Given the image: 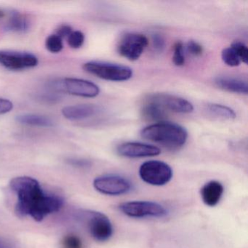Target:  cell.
<instances>
[{
  "label": "cell",
  "instance_id": "cell-24",
  "mask_svg": "<svg viewBox=\"0 0 248 248\" xmlns=\"http://www.w3.org/2000/svg\"><path fill=\"white\" fill-rule=\"evenodd\" d=\"M231 47L234 50L237 55L241 62L248 63V49L243 43L240 41H234L232 43Z\"/></svg>",
  "mask_w": 248,
  "mask_h": 248
},
{
  "label": "cell",
  "instance_id": "cell-29",
  "mask_svg": "<svg viewBox=\"0 0 248 248\" xmlns=\"http://www.w3.org/2000/svg\"><path fill=\"white\" fill-rule=\"evenodd\" d=\"M14 108V104L10 100L0 98V115L11 111Z\"/></svg>",
  "mask_w": 248,
  "mask_h": 248
},
{
  "label": "cell",
  "instance_id": "cell-10",
  "mask_svg": "<svg viewBox=\"0 0 248 248\" xmlns=\"http://www.w3.org/2000/svg\"><path fill=\"white\" fill-rule=\"evenodd\" d=\"M63 92L84 98H95L100 93L99 87L96 84L78 78H65L63 79Z\"/></svg>",
  "mask_w": 248,
  "mask_h": 248
},
{
  "label": "cell",
  "instance_id": "cell-1",
  "mask_svg": "<svg viewBox=\"0 0 248 248\" xmlns=\"http://www.w3.org/2000/svg\"><path fill=\"white\" fill-rule=\"evenodd\" d=\"M10 186L17 197L16 213L19 217L29 216L36 221H41L59 211L63 205L62 197L45 192L40 183L31 177L13 178Z\"/></svg>",
  "mask_w": 248,
  "mask_h": 248
},
{
  "label": "cell",
  "instance_id": "cell-6",
  "mask_svg": "<svg viewBox=\"0 0 248 248\" xmlns=\"http://www.w3.org/2000/svg\"><path fill=\"white\" fill-rule=\"evenodd\" d=\"M82 217L85 220L91 236L98 242H106L112 236L114 229L109 218L104 213L85 211Z\"/></svg>",
  "mask_w": 248,
  "mask_h": 248
},
{
  "label": "cell",
  "instance_id": "cell-26",
  "mask_svg": "<svg viewBox=\"0 0 248 248\" xmlns=\"http://www.w3.org/2000/svg\"><path fill=\"white\" fill-rule=\"evenodd\" d=\"M187 50L190 54L194 56H200L203 53V47L197 42L190 40L186 46Z\"/></svg>",
  "mask_w": 248,
  "mask_h": 248
},
{
  "label": "cell",
  "instance_id": "cell-2",
  "mask_svg": "<svg viewBox=\"0 0 248 248\" xmlns=\"http://www.w3.org/2000/svg\"><path fill=\"white\" fill-rule=\"evenodd\" d=\"M140 136L149 141L158 143L170 150H178L188 139L187 130L180 124L170 122H159L144 127Z\"/></svg>",
  "mask_w": 248,
  "mask_h": 248
},
{
  "label": "cell",
  "instance_id": "cell-11",
  "mask_svg": "<svg viewBox=\"0 0 248 248\" xmlns=\"http://www.w3.org/2000/svg\"><path fill=\"white\" fill-rule=\"evenodd\" d=\"M148 100L159 104L166 111L169 110L181 114H189L194 111V107L191 102L176 95L162 93L153 94L149 97Z\"/></svg>",
  "mask_w": 248,
  "mask_h": 248
},
{
  "label": "cell",
  "instance_id": "cell-3",
  "mask_svg": "<svg viewBox=\"0 0 248 248\" xmlns=\"http://www.w3.org/2000/svg\"><path fill=\"white\" fill-rule=\"evenodd\" d=\"M83 69L100 79L112 82H124L131 79L133 69L124 65L102 62H89L83 65Z\"/></svg>",
  "mask_w": 248,
  "mask_h": 248
},
{
  "label": "cell",
  "instance_id": "cell-14",
  "mask_svg": "<svg viewBox=\"0 0 248 248\" xmlns=\"http://www.w3.org/2000/svg\"><path fill=\"white\" fill-rule=\"evenodd\" d=\"M224 188L221 183L217 181L207 182L201 188L202 200L209 207H215L218 204L223 196Z\"/></svg>",
  "mask_w": 248,
  "mask_h": 248
},
{
  "label": "cell",
  "instance_id": "cell-23",
  "mask_svg": "<svg viewBox=\"0 0 248 248\" xmlns=\"http://www.w3.org/2000/svg\"><path fill=\"white\" fill-rule=\"evenodd\" d=\"M172 62L177 66H182L185 64L186 59L184 54V44L182 42H177L174 46Z\"/></svg>",
  "mask_w": 248,
  "mask_h": 248
},
{
  "label": "cell",
  "instance_id": "cell-4",
  "mask_svg": "<svg viewBox=\"0 0 248 248\" xmlns=\"http://www.w3.org/2000/svg\"><path fill=\"white\" fill-rule=\"evenodd\" d=\"M139 175L142 181L152 186L166 185L173 176L172 168L166 162L149 160L143 162L139 168Z\"/></svg>",
  "mask_w": 248,
  "mask_h": 248
},
{
  "label": "cell",
  "instance_id": "cell-27",
  "mask_svg": "<svg viewBox=\"0 0 248 248\" xmlns=\"http://www.w3.org/2000/svg\"><path fill=\"white\" fill-rule=\"evenodd\" d=\"M69 165L78 168H88L91 167V162L88 159L70 158L66 160Z\"/></svg>",
  "mask_w": 248,
  "mask_h": 248
},
{
  "label": "cell",
  "instance_id": "cell-7",
  "mask_svg": "<svg viewBox=\"0 0 248 248\" xmlns=\"http://www.w3.org/2000/svg\"><path fill=\"white\" fill-rule=\"evenodd\" d=\"M93 186L98 192L109 196L123 195L132 189V184L128 179L111 174L97 177L94 180Z\"/></svg>",
  "mask_w": 248,
  "mask_h": 248
},
{
  "label": "cell",
  "instance_id": "cell-16",
  "mask_svg": "<svg viewBox=\"0 0 248 248\" xmlns=\"http://www.w3.org/2000/svg\"><path fill=\"white\" fill-rule=\"evenodd\" d=\"M16 121L20 124L34 127H50L54 126V122L51 118L41 114H21L17 116Z\"/></svg>",
  "mask_w": 248,
  "mask_h": 248
},
{
  "label": "cell",
  "instance_id": "cell-20",
  "mask_svg": "<svg viewBox=\"0 0 248 248\" xmlns=\"http://www.w3.org/2000/svg\"><path fill=\"white\" fill-rule=\"evenodd\" d=\"M46 47L50 53H60L63 48V40L57 34H51L46 39Z\"/></svg>",
  "mask_w": 248,
  "mask_h": 248
},
{
  "label": "cell",
  "instance_id": "cell-28",
  "mask_svg": "<svg viewBox=\"0 0 248 248\" xmlns=\"http://www.w3.org/2000/svg\"><path fill=\"white\" fill-rule=\"evenodd\" d=\"M152 43L154 48L157 52H162L165 48V42L160 34H155L152 36Z\"/></svg>",
  "mask_w": 248,
  "mask_h": 248
},
{
  "label": "cell",
  "instance_id": "cell-21",
  "mask_svg": "<svg viewBox=\"0 0 248 248\" xmlns=\"http://www.w3.org/2000/svg\"><path fill=\"white\" fill-rule=\"evenodd\" d=\"M221 58L223 62L231 67H236L240 65V59L231 47H226L222 50Z\"/></svg>",
  "mask_w": 248,
  "mask_h": 248
},
{
  "label": "cell",
  "instance_id": "cell-22",
  "mask_svg": "<svg viewBox=\"0 0 248 248\" xmlns=\"http://www.w3.org/2000/svg\"><path fill=\"white\" fill-rule=\"evenodd\" d=\"M85 34L81 31H73L67 37V43L69 47L73 49H79L85 43Z\"/></svg>",
  "mask_w": 248,
  "mask_h": 248
},
{
  "label": "cell",
  "instance_id": "cell-13",
  "mask_svg": "<svg viewBox=\"0 0 248 248\" xmlns=\"http://www.w3.org/2000/svg\"><path fill=\"white\" fill-rule=\"evenodd\" d=\"M101 108L94 104L68 106L62 109L63 117L71 121H79L94 117L101 113Z\"/></svg>",
  "mask_w": 248,
  "mask_h": 248
},
{
  "label": "cell",
  "instance_id": "cell-17",
  "mask_svg": "<svg viewBox=\"0 0 248 248\" xmlns=\"http://www.w3.org/2000/svg\"><path fill=\"white\" fill-rule=\"evenodd\" d=\"M143 117L148 120L159 122H163L168 117L166 110L162 108L160 105L154 102V101H149L146 104H145L142 109Z\"/></svg>",
  "mask_w": 248,
  "mask_h": 248
},
{
  "label": "cell",
  "instance_id": "cell-8",
  "mask_svg": "<svg viewBox=\"0 0 248 248\" xmlns=\"http://www.w3.org/2000/svg\"><path fill=\"white\" fill-rule=\"evenodd\" d=\"M148 44L149 40L143 34L139 33H126L119 42L117 48L120 56L134 62L141 56Z\"/></svg>",
  "mask_w": 248,
  "mask_h": 248
},
{
  "label": "cell",
  "instance_id": "cell-15",
  "mask_svg": "<svg viewBox=\"0 0 248 248\" xmlns=\"http://www.w3.org/2000/svg\"><path fill=\"white\" fill-rule=\"evenodd\" d=\"M217 88L228 92L239 94H248V85L246 80L231 77H218L215 79Z\"/></svg>",
  "mask_w": 248,
  "mask_h": 248
},
{
  "label": "cell",
  "instance_id": "cell-12",
  "mask_svg": "<svg viewBox=\"0 0 248 248\" xmlns=\"http://www.w3.org/2000/svg\"><path fill=\"white\" fill-rule=\"evenodd\" d=\"M117 153L127 158H143L158 156L161 150L157 146L140 142H126L118 146Z\"/></svg>",
  "mask_w": 248,
  "mask_h": 248
},
{
  "label": "cell",
  "instance_id": "cell-31",
  "mask_svg": "<svg viewBox=\"0 0 248 248\" xmlns=\"http://www.w3.org/2000/svg\"><path fill=\"white\" fill-rule=\"evenodd\" d=\"M0 248H16V246L12 241L0 236Z\"/></svg>",
  "mask_w": 248,
  "mask_h": 248
},
{
  "label": "cell",
  "instance_id": "cell-18",
  "mask_svg": "<svg viewBox=\"0 0 248 248\" xmlns=\"http://www.w3.org/2000/svg\"><path fill=\"white\" fill-rule=\"evenodd\" d=\"M206 109L210 115L223 120H233L236 117V113L232 108L221 104H207Z\"/></svg>",
  "mask_w": 248,
  "mask_h": 248
},
{
  "label": "cell",
  "instance_id": "cell-19",
  "mask_svg": "<svg viewBox=\"0 0 248 248\" xmlns=\"http://www.w3.org/2000/svg\"><path fill=\"white\" fill-rule=\"evenodd\" d=\"M29 20L19 13H14L7 24V30L16 32H24L30 29Z\"/></svg>",
  "mask_w": 248,
  "mask_h": 248
},
{
  "label": "cell",
  "instance_id": "cell-32",
  "mask_svg": "<svg viewBox=\"0 0 248 248\" xmlns=\"http://www.w3.org/2000/svg\"><path fill=\"white\" fill-rule=\"evenodd\" d=\"M4 16V13L2 11H0V18Z\"/></svg>",
  "mask_w": 248,
  "mask_h": 248
},
{
  "label": "cell",
  "instance_id": "cell-5",
  "mask_svg": "<svg viewBox=\"0 0 248 248\" xmlns=\"http://www.w3.org/2000/svg\"><path fill=\"white\" fill-rule=\"evenodd\" d=\"M119 209L123 214L134 218H159L168 214L163 205L152 201L127 202L120 204Z\"/></svg>",
  "mask_w": 248,
  "mask_h": 248
},
{
  "label": "cell",
  "instance_id": "cell-30",
  "mask_svg": "<svg viewBox=\"0 0 248 248\" xmlns=\"http://www.w3.org/2000/svg\"><path fill=\"white\" fill-rule=\"evenodd\" d=\"M72 31H73V30H72V28L70 26L63 24V25L59 27V28L57 30V31H56V34L62 37V39H63V37H66V38H67V37L70 35Z\"/></svg>",
  "mask_w": 248,
  "mask_h": 248
},
{
  "label": "cell",
  "instance_id": "cell-9",
  "mask_svg": "<svg viewBox=\"0 0 248 248\" xmlns=\"http://www.w3.org/2000/svg\"><path fill=\"white\" fill-rule=\"evenodd\" d=\"M35 55L28 52L0 50V65L12 71L32 69L38 65Z\"/></svg>",
  "mask_w": 248,
  "mask_h": 248
},
{
  "label": "cell",
  "instance_id": "cell-25",
  "mask_svg": "<svg viewBox=\"0 0 248 248\" xmlns=\"http://www.w3.org/2000/svg\"><path fill=\"white\" fill-rule=\"evenodd\" d=\"M63 248H82L83 244L79 236L74 234L66 235L62 240Z\"/></svg>",
  "mask_w": 248,
  "mask_h": 248
}]
</instances>
